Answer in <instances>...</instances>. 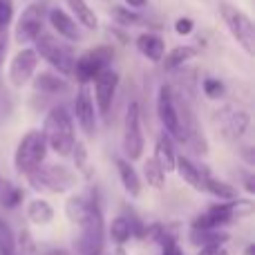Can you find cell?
I'll return each mask as SVG.
<instances>
[{
  "mask_svg": "<svg viewBox=\"0 0 255 255\" xmlns=\"http://www.w3.org/2000/svg\"><path fill=\"white\" fill-rule=\"evenodd\" d=\"M43 136L47 150H54L58 157H67L76 143L74 136V121H72L70 112L63 106H56L47 112L43 126Z\"/></svg>",
  "mask_w": 255,
  "mask_h": 255,
  "instance_id": "6da1fadb",
  "label": "cell"
},
{
  "mask_svg": "<svg viewBox=\"0 0 255 255\" xmlns=\"http://www.w3.org/2000/svg\"><path fill=\"white\" fill-rule=\"evenodd\" d=\"M45 154H47V143L40 130H29L22 134V139L18 141L16 154H13V166L20 175H29L38 166L45 163Z\"/></svg>",
  "mask_w": 255,
  "mask_h": 255,
  "instance_id": "7a4b0ae2",
  "label": "cell"
},
{
  "mask_svg": "<svg viewBox=\"0 0 255 255\" xmlns=\"http://www.w3.org/2000/svg\"><path fill=\"white\" fill-rule=\"evenodd\" d=\"M27 181L36 190H49V193H67L76 186V175L70 168L61 163H43L34 172L27 175Z\"/></svg>",
  "mask_w": 255,
  "mask_h": 255,
  "instance_id": "3957f363",
  "label": "cell"
},
{
  "mask_svg": "<svg viewBox=\"0 0 255 255\" xmlns=\"http://www.w3.org/2000/svg\"><path fill=\"white\" fill-rule=\"evenodd\" d=\"M36 47V56L38 58H45V61L49 63V65L54 67L56 72H61V74H72L74 72V52L70 49V45L61 43V38L54 34H40L38 38L34 40Z\"/></svg>",
  "mask_w": 255,
  "mask_h": 255,
  "instance_id": "277c9868",
  "label": "cell"
},
{
  "mask_svg": "<svg viewBox=\"0 0 255 255\" xmlns=\"http://www.w3.org/2000/svg\"><path fill=\"white\" fill-rule=\"evenodd\" d=\"M220 13L224 18L226 27H229L231 36L242 45V49L249 56H253L255 54V25L251 18H249V13H244L240 7L229 4V2H220Z\"/></svg>",
  "mask_w": 255,
  "mask_h": 255,
  "instance_id": "5b68a950",
  "label": "cell"
},
{
  "mask_svg": "<svg viewBox=\"0 0 255 255\" xmlns=\"http://www.w3.org/2000/svg\"><path fill=\"white\" fill-rule=\"evenodd\" d=\"M79 229L81 235L76 240V251L81 255H101L106 251V222H103L101 206L94 208Z\"/></svg>",
  "mask_w": 255,
  "mask_h": 255,
  "instance_id": "8992f818",
  "label": "cell"
},
{
  "mask_svg": "<svg viewBox=\"0 0 255 255\" xmlns=\"http://www.w3.org/2000/svg\"><path fill=\"white\" fill-rule=\"evenodd\" d=\"M112 61H115V49L108 47V45H99V47L90 49L88 54H83L81 58H76L72 74H76V81L81 85H88L103 70H108Z\"/></svg>",
  "mask_w": 255,
  "mask_h": 255,
  "instance_id": "52a82bcc",
  "label": "cell"
},
{
  "mask_svg": "<svg viewBox=\"0 0 255 255\" xmlns=\"http://www.w3.org/2000/svg\"><path fill=\"white\" fill-rule=\"evenodd\" d=\"M124 150L130 161H136L143 154V132H141V110L139 103L132 101L124 119Z\"/></svg>",
  "mask_w": 255,
  "mask_h": 255,
  "instance_id": "ba28073f",
  "label": "cell"
},
{
  "mask_svg": "<svg viewBox=\"0 0 255 255\" xmlns=\"http://www.w3.org/2000/svg\"><path fill=\"white\" fill-rule=\"evenodd\" d=\"M215 124L220 134L224 136L226 141H238L244 136V132L251 126V115L247 110H240V108H222V110L215 112Z\"/></svg>",
  "mask_w": 255,
  "mask_h": 255,
  "instance_id": "9c48e42d",
  "label": "cell"
},
{
  "mask_svg": "<svg viewBox=\"0 0 255 255\" xmlns=\"http://www.w3.org/2000/svg\"><path fill=\"white\" fill-rule=\"evenodd\" d=\"M43 25H45V7L38 2L29 4L16 22V43L20 45L34 43L43 34Z\"/></svg>",
  "mask_w": 255,
  "mask_h": 255,
  "instance_id": "30bf717a",
  "label": "cell"
},
{
  "mask_svg": "<svg viewBox=\"0 0 255 255\" xmlns=\"http://www.w3.org/2000/svg\"><path fill=\"white\" fill-rule=\"evenodd\" d=\"M36 67H38V56H36L34 47H25L11 58L9 63V83L13 88H22L27 85L36 74Z\"/></svg>",
  "mask_w": 255,
  "mask_h": 255,
  "instance_id": "8fae6325",
  "label": "cell"
},
{
  "mask_svg": "<svg viewBox=\"0 0 255 255\" xmlns=\"http://www.w3.org/2000/svg\"><path fill=\"white\" fill-rule=\"evenodd\" d=\"M157 112L161 119L163 128L170 136H175L177 141H181V126H179V115H177V106H175V92L170 85H163L159 90L157 97Z\"/></svg>",
  "mask_w": 255,
  "mask_h": 255,
  "instance_id": "7c38bea8",
  "label": "cell"
},
{
  "mask_svg": "<svg viewBox=\"0 0 255 255\" xmlns=\"http://www.w3.org/2000/svg\"><path fill=\"white\" fill-rule=\"evenodd\" d=\"M74 115H76V121H79L85 136L97 134V106H94V99H92V94H90L88 85H81L79 94H76Z\"/></svg>",
  "mask_w": 255,
  "mask_h": 255,
  "instance_id": "4fadbf2b",
  "label": "cell"
},
{
  "mask_svg": "<svg viewBox=\"0 0 255 255\" xmlns=\"http://www.w3.org/2000/svg\"><path fill=\"white\" fill-rule=\"evenodd\" d=\"M117 85H119V74L115 70H103L101 74L94 79V106L99 108L101 115H108L110 112V106L115 101V94H117Z\"/></svg>",
  "mask_w": 255,
  "mask_h": 255,
  "instance_id": "5bb4252c",
  "label": "cell"
},
{
  "mask_svg": "<svg viewBox=\"0 0 255 255\" xmlns=\"http://www.w3.org/2000/svg\"><path fill=\"white\" fill-rule=\"evenodd\" d=\"M99 208V202L94 197H88V195H74L65 202V215L72 224L81 226L85 220L90 217V213Z\"/></svg>",
  "mask_w": 255,
  "mask_h": 255,
  "instance_id": "9a60e30c",
  "label": "cell"
},
{
  "mask_svg": "<svg viewBox=\"0 0 255 255\" xmlns=\"http://www.w3.org/2000/svg\"><path fill=\"white\" fill-rule=\"evenodd\" d=\"M49 22H52L54 31L58 34V38H65V40L83 38V34H81V29H79V22H76L70 13L63 11V9H52V11H49Z\"/></svg>",
  "mask_w": 255,
  "mask_h": 255,
  "instance_id": "2e32d148",
  "label": "cell"
},
{
  "mask_svg": "<svg viewBox=\"0 0 255 255\" xmlns=\"http://www.w3.org/2000/svg\"><path fill=\"white\" fill-rule=\"evenodd\" d=\"M175 170L179 172V177H181V179H184L188 186H193L195 190H202V193H204L206 179L211 177V172H208V170H204V168L195 166V163L190 161V159H186V157H177Z\"/></svg>",
  "mask_w": 255,
  "mask_h": 255,
  "instance_id": "e0dca14e",
  "label": "cell"
},
{
  "mask_svg": "<svg viewBox=\"0 0 255 255\" xmlns=\"http://www.w3.org/2000/svg\"><path fill=\"white\" fill-rule=\"evenodd\" d=\"M136 49L141 52V56H145L152 63L163 61V56H166V43L154 34H141L136 38Z\"/></svg>",
  "mask_w": 255,
  "mask_h": 255,
  "instance_id": "ac0fdd59",
  "label": "cell"
},
{
  "mask_svg": "<svg viewBox=\"0 0 255 255\" xmlns=\"http://www.w3.org/2000/svg\"><path fill=\"white\" fill-rule=\"evenodd\" d=\"M154 161L157 166L161 168L163 172H170L175 170V161H177V152H175V145H172L170 136L161 134L157 139V145H154Z\"/></svg>",
  "mask_w": 255,
  "mask_h": 255,
  "instance_id": "d6986e66",
  "label": "cell"
},
{
  "mask_svg": "<svg viewBox=\"0 0 255 255\" xmlns=\"http://www.w3.org/2000/svg\"><path fill=\"white\" fill-rule=\"evenodd\" d=\"M117 170H119V179L124 184L126 193L130 197H139L141 195V179L136 175V170L132 168V163L128 159H117Z\"/></svg>",
  "mask_w": 255,
  "mask_h": 255,
  "instance_id": "ffe728a7",
  "label": "cell"
},
{
  "mask_svg": "<svg viewBox=\"0 0 255 255\" xmlns=\"http://www.w3.org/2000/svg\"><path fill=\"white\" fill-rule=\"evenodd\" d=\"M229 242V233L224 231H195L190 229V244L199 249H208V247H224Z\"/></svg>",
  "mask_w": 255,
  "mask_h": 255,
  "instance_id": "44dd1931",
  "label": "cell"
},
{
  "mask_svg": "<svg viewBox=\"0 0 255 255\" xmlns=\"http://www.w3.org/2000/svg\"><path fill=\"white\" fill-rule=\"evenodd\" d=\"M34 88L40 90V92H47V94H63L70 90V85H67L65 79H61V76L54 74V72H43V74H38L34 79Z\"/></svg>",
  "mask_w": 255,
  "mask_h": 255,
  "instance_id": "7402d4cb",
  "label": "cell"
},
{
  "mask_svg": "<svg viewBox=\"0 0 255 255\" xmlns=\"http://www.w3.org/2000/svg\"><path fill=\"white\" fill-rule=\"evenodd\" d=\"M27 217H29L31 224L45 226L54 220V208H52V204L45 202V199H31V202L27 204Z\"/></svg>",
  "mask_w": 255,
  "mask_h": 255,
  "instance_id": "603a6c76",
  "label": "cell"
},
{
  "mask_svg": "<svg viewBox=\"0 0 255 255\" xmlns=\"http://www.w3.org/2000/svg\"><path fill=\"white\" fill-rule=\"evenodd\" d=\"M67 7H70L72 13L76 16L74 20L81 22L85 29H97V27H99L97 16H94V11L90 9V4L85 2V0H67Z\"/></svg>",
  "mask_w": 255,
  "mask_h": 255,
  "instance_id": "cb8c5ba5",
  "label": "cell"
},
{
  "mask_svg": "<svg viewBox=\"0 0 255 255\" xmlns=\"http://www.w3.org/2000/svg\"><path fill=\"white\" fill-rule=\"evenodd\" d=\"M204 193H211V195H215V197L224 199V202H233V199H238V190H235L233 186L226 184V181L215 179L213 175L206 179V186H204Z\"/></svg>",
  "mask_w": 255,
  "mask_h": 255,
  "instance_id": "d4e9b609",
  "label": "cell"
},
{
  "mask_svg": "<svg viewBox=\"0 0 255 255\" xmlns=\"http://www.w3.org/2000/svg\"><path fill=\"white\" fill-rule=\"evenodd\" d=\"M193 56H197V49L195 47H175L163 56V67H166V70H177V67H181Z\"/></svg>",
  "mask_w": 255,
  "mask_h": 255,
  "instance_id": "484cf974",
  "label": "cell"
},
{
  "mask_svg": "<svg viewBox=\"0 0 255 255\" xmlns=\"http://www.w3.org/2000/svg\"><path fill=\"white\" fill-rule=\"evenodd\" d=\"M112 18L124 27H136V25H145V22H148L141 13L132 11V9H128V7H112Z\"/></svg>",
  "mask_w": 255,
  "mask_h": 255,
  "instance_id": "4316f807",
  "label": "cell"
},
{
  "mask_svg": "<svg viewBox=\"0 0 255 255\" xmlns=\"http://www.w3.org/2000/svg\"><path fill=\"white\" fill-rule=\"evenodd\" d=\"M143 177L152 188H163V184H166V172L157 166L154 159H148V161L143 163Z\"/></svg>",
  "mask_w": 255,
  "mask_h": 255,
  "instance_id": "83f0119b",
  "label": "cell"
},
{
  "mask_svg": "<svg viewBox=\"0 0 255 255\" xmlns=\"http://www.w3.org/2000/svg\"><path fill=\"white\" fill-rule=\"evenodd\" d=\"M16 251V235H13L11 226L0 217V255Z\"/></svg>",
  "mask_w": 255,
  "mask_h": 255,
  "instance_id": "f1b7e54d",
  "label": "cell"
},
{
  "mask_svg": "<svg viewBox=\"0 0 255 255\" xmlns=\"http://www.w3.org/2000/svg\"><path fill=\"white\" fill-rule=\"evenodd\" d=\"M74 154V163H76V170H81L85 177L92 175V168H90V161H88V150H85L83 141H76L74 148H72V152Z\"/></svg>",
  "mask_w": 255,
  "mask_h": 255,
  "instance_id": "f546056e",
  "label": "cell"
},
{
  "mask_svg": "<svg viewBox=\"0 0 255 255\" xmlns=\"http://www.w3.org/2000/svg\"><path fill=\"white\" fill-rule=\"evenodd\" d=\"M22 197H25V193H22L20 188H16V186H11V184H4V193H2L4 208H16L18 204L22 202Z\"/></svg>",
  "mask_w": 255,
  "mask_h": 255,
  "instance_id": "4dcf8cb0",
  "label": "cell"
},
{
  "mask_svg": "<svg viewBox=\"0 0 255 255\" xmlns=\"http://www.w3.org/2000/svg\"><path fill=\"white\" fill-rule=\"evenodd\" d=\"M253 202L251 199H233L231 202V211H233V220H242V217L253 215Z\"/></svg>",
  "mask_w": 255,
  "mask_h": 255,
  "instance_id": "1f68e13d",
  "label": "cell"
},
{
  "mask_svg": "<svg viewBox=\"0 0 255 255\" xmlns=\"http://www.w3.org/2000/svg\"><path fill=\"white\" fill-rule=\"evenodd\" d=\"M13 20V0H0V34H4Z\"/></svg>",
  "mask_w": 255,
  "mask_h": 255,
  "instance_id": "d6a6232c",
  "label": "cell"
},
{
  "mask_svg": "<svg viewBox=\"0 0 255 255\" xmlns=\"http://www.w3.org/2000/svg\"><path fill=\"white\" fill-rule=\"evenodd\" d=\"M202 90L208 99H222L224 97V83L217 81V79H204Z\"/></svg>",
  "mask_w": 255,
  "mask_h": 255,
  "instance_id": "836d02e7",
  "label": "cell"
},
{
  "mask_svg": "<svg viewBox=\"0 0 255 255\" xmlns=\"http://www.w3.org/2000/svg\"><path fill=\"white\" fill-rule=\"evenodd\" d=\"M20 251H22V255H34L36 253L34 240H31V235L27 233V231H22L20 233Z\"/></svg>",
  "mask_w": 255,
  "mask_h": 255,
  "instance_id": "e575fe53",
  "label": "cell"
},
{
  "mask_svg": "<svg viewBox=\"0 0 255 255\" xmlns=\"http://www.w3.org/2000/svg\"><path fill=\"white\" fill-rule=\"evenodd\" d=\"M175 31L179 36H188L190 31H193V20H190V18H179V20L175 22Z\"/></svg>",
  "mask_w": 255,
  "mask_h": 255,
  "instance_id": "d590c367",
  "label": "cell"
},
{
  "mask_svg": "<svg viewBox=\"0 0 255 255\" xmlns=\"http://www.w3.org/2000/svg\"><path fill=\"white\" fill-rule=\"evenodd\" d=\"M163 253L161 255H184V251H181V247L177 242H170V244H163Z\"/></svg>",
  "mask_w": 255,
  "mask_h": 255,
  "instance_id": "8d00e7d4",
  "label": "cell"
},
{
  "mask_svg": "<svg viewBox=\"0 0 255 255\" xmlns=\"http://www.w3.org/2000/svg\"><path fill=\"white\" fill-rule=\"evenodd\" d=\"M199 255H229L224 247H208V249H202Z\"/></svg>",
  "mask_w": 255,
  "mask_h": 255,
  "instance_id": "74e56055",
  "label": "cell"
},
{
  "mask_svg": "<svg viewBox=\"0 0 255 255\" xmlns=\"http://www.w3.org/2000/svg\"><path fill=\"white\" fill-rule=\"evenodd\" d=\"M145 2H148V0H126L128 9H132V11H134V9H141V7H145Z\"/></svg>",
  "mask_w": 255,
  "mask_h": 255,
  "instance_id": "f35d334b",
  "label": "cell"
},
{
  "mask_svg": "<svg viewBox=\"0 0 255 255\" xmlns=\"http://www.w3.org/2000/svg\"><path fill=\"white\" fill-rule=\"evenodd\" d=\"M4 49H7V31H4V34H0V65H2Z\"/></svg>",
  "mask_w": 255,
  "mask_h": 255,
  "instance_id": "ab89813d",
  "label": "cell"
},
{
  "mask_svg": "<svg viewBox=\"0 0 255 255\" xmlns=\"http://www.w3.org/2000/svg\"><path fill=\"white\" fill-rule=\"evenodd\" d=\"M101 255H126V251H124V247H117L115 251H110V253H108V251H103Z\"/></svg>",
  "mask_w": 255,
  "mask_h": 255,
  "instance_id": "60d3db41",
  "label": "cell"
},
{
  "mask_svg": "<svg viewBox=\"0 0 255 255\" xmlns=\"http://www.w3.org/2000/svg\"><path fill=\"white\" fill-rule=\"evenodd\" d=\"M45 255H70V253H67L65 249H52V251H47Z\"/></svg>",
  "mask_w": 255,
  "mask_h": 255,
  "instance_id": "b9f144b4",
  "label": "cell"
},
{
  "mask_svg": "<svg viewBox=\"0 0 255 255\" xmlns=\"http://www.w3.org/2000/svg\"><path fill=\"white\" fill-rule=\"evenodd\" d=\"M244 255H255V247H253V244H249L247 251H244Z\"/></svg>",
  "mask_w": 255,
  "mask_h": 255,
  "instance_id": "7bdbcfd3",
  "label": "cell"
},
{
  "mask_svg": "<svg viewBox=\"0 0 255 255\" xmlns=\"http://www.w3.org/2000/svg\"><path fill=\"white\" fill-rule=\"evenodd\" d=\"M0 188H2V177H0Z\"/></svg>",
  "mask_w": 255,
  "mask_h": 255,
  "instance_id": "ee69618b",
  "label": "cell"
},
{
  "mask_svg": "<svg viewBox=\"0 0 255 255\" xmlns=\"http://www.w3.org/2000/svg\"><path fill=\"white\" fill-rule=\"evenodd\" d=\"M2 255H13V253H2Z\"/></svg>",
  "mask_w": 255,
  "mask_h": 255,
  "instance_id": "f6af8a7d",
  "label": "cell"
}]
</instances>
